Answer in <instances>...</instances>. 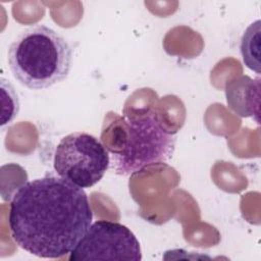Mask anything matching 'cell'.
I'll return each instance as SVG.
<instances>
[{
	"mask_svg": "<svg viewBox=\"0 0 261 261\" xmlns=\"http://www.w3.org/2000/svg\"><path fill=\"white\" fill-rule=\"evenodd\" d=\"M121 138L110 147V163L116 174L129 175L144 168L167 162L175 149L174 134L163 128L154 113L125 120L121 118ZM119 128V127H118Z\"/></svg>",
	"mask_w": 261,
	"mask_h": 261,
	"instance_id": "3957f363",
	"label": "cell"
},
{
	"mask_svg": "<svg viewBox=\"0 0 261 261\" xmlns=\"http://www.w3.org/2000/svg\"><path fill=\"white\" fill-rule=\"evenodd\" d=\"M72 50L54 30L36 24L22 31L8 49L13 76L33 90L49 88L64 81L70 71Z\"/></svg>",
	"mask_w": 261,
	"mask_h": 261,
	"instance_id": "7a4b0ae2",
	"label": "cell"
},
{
	"mask_svg": "<svg viewBox=\"0 0 261 261\" xmlns=\"http://www.w3.org/2000/svg\"><path fill=\"white\" fill-rule=\"evenodd\" d=\"M92 220L93 211L84 189L54 175L19 187L8 213L16 245L32 255L50 259L70 254Z\"/></svg>",
	"mask_w": 261,
	"mask_h": 261,
	"instance_id": "6da1fadb",
	"label": "cell"
},
{
	"mask_svg": "<svg viewBox=\"0 0 261 261\" xmlns=\"http://www.w3.org/2000/svg\"><path fill=\"white\" fill-rule=\"evenodd\" d=\"M226 102L229 108L242 117L255 116L259 121L260 79L242 75L226 84Z\"/></svg>",
	"mask_w": 261,
	"mask_h": 261,
	"instance_id": "8992f818",
	"label": "cell"
},
{
	"mask_svg": "<svg viewBox=\"0 0 261 261\" xmlns=\"http://www.w3.org/2000/svg\"><path fill=\"white\" fill-rule=\"evenodd\" d=\"M109 163V152L101 141L82 132L63 137L56 146L53 159L56 173L83 189L96 185Z\"/></svg>",
	"mask_w": 261,
	"mask_h": 261,
	"instance_id": "277c9868",
	"label": "cell"
},
{
	"mask_svg": "<svg viewBox=\"0 0 261 261\" xmlns=\"http://www.w3.org/2000/svg\"><path fill=\"white\" fill-rule=\"evenodd\" d=\"M261 21L252 22L244 32L241 39V54L245 65L260 73V48H261Z\"/></svg>",
	"mask_w": 261,
	"mask_h": 261,
	"instance_id": "52a82bcc",
	"label": "cell"
},
{
	"mask_svg": "<svg viewBox=\"0 0 261 261\" xmlns=\"http://www.w3.org/2000/svg\"><path fill=\"white\" fill-rule=\"evenodd\" d=\"M1 92L3 105L1 125H4L11 122L17 115L19 110V101L12 85L3 77L1 79Z\"/></svg>",
	"mask_w": 261,
	"mask_h": 261,
	"instance_id": "ba28073f",
	"label": "cell"
},
{
	"mask_svg": "<svg viewBox=\"0 0 261 261\" xmlns=\"http://www.w3.org/2000/svg\"><path fill=\"white\" fill-rule=\"evenodd\" d=\"M70 261L82 260H142L140 242L125 225L108 220L91 224L70 252Z\"/></svg>",
	"mask_w": 261,
	"mask_h": 261,
	"instance_id": "5b68a950",
	"label": "cell"
}]
</instances>
